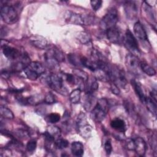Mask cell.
<instances>
[{"mask_svg":"<svg viewBox=\"0 0 157 157\" xmlns=\"http://www.w3.org/2000/svg\"><path fill=\"white\" fill-rule=\"evenodd\" d=\"M133 140L134 143V151L140 156H144L147 150V144L144 140L140 137H136Z\"/></svg>","mask_w":157,"mask_h":157,"instance_id":"10","label":"cell"},{"mask_svg":"<svg viewBox=\"0 0 157 157\" xmlns=\"http://www.w3.org/2000/svg\"><path fill=\"white\" fill-rule=\"evenodd\" d=\"M147 109L155 117L156 115V102L154 101L150 97H145V102Z\"/></svg>","mask_w":157,"mask_h":157,"instance_id":"19","label":"cell"},{"mask_svg":"<svg viewBox=\"0 0 157 157\" xmlns=\"http://www.w3.org/2000/svg\"><path fill=\"white\" fill-rule=\"evenodd\" d=\"M71 151L72 155L75 156H82L84 152L83 144L80 142H73L71 144Z\"/></svg>","mask_w":157,"mask_h":157,"instance_id":"16","label":"cell"},{"mask_svg":"<svg viewBox=\"0 0 157 157\" xmlns=\"http://www.w3.org/2000/svg\"><path fill=\"white\" fill-rule=\"evenodd\" d=\"M95 102V98L93 93H86L84 100L83 107L86 111H90L93 109V106Z\"/></svg>","mask_w":157,"mask_h":157,"instance_id":"18","label":"cell"},{"mask_svg":"<svg viewBox=\"0 0 157 157\" xmlns=\"http://www.w3.org/2000/svg\"><path fill=\"white\" fill-rule=\"evenodd\" d=\"M134 33L136 37L140 40L144 41L148 40V36L147 33L140 22L137 21L135 23L134 25Z\"/></svg>","mask_w":157,"mask_h":157,"instance_id":"13","label":"cell"},{"mask_svg":"<svg viewBox=\"0 0 157 157\" xmlns=\"http://www.w3.org/2000/svg\"><path fill=\"white\" fill-rule=\"evenodd\" d=\"M79 134L84 138H89L91 135L92 127L88 123L77 128Z\"/></svg>","mask_w":157,"mask_h":157,"instance_id":"20","label":"cell"},{"mask_svg":"<svg viewBox=\"0 0 157 157\" xmlns=\"http://www.w3.org/2000/svg\"><path fill=\"white\" fill-rule=\"evenodd\" d=\"M76 124H77V127L78 128L80 126H82L84 124H87V121H86V116L84 113H80L77 118V120H76Z\"/></svg>","mask_w":157,"mask_h":157,"instance_id":"33","label":"cell"},{"mask_svg":"<svg viewBox=\"0 0 157 157\" xmlns=\"http://www.w3.org/2000/svg\"><path fill=\"white\" fill-rule=\"evenodd\" d=\"M1 17L6 23H13L18 20V13L15 8L10 5L4 4L1 7Z\"/></svg>","mask_w":157,"mask_h":157,"instance_id":"5","label":"cell"},{"mask_svg":"<svg viewBox=\"0 0 157 157\" xmlns=\"http://www.w3.org/2000/svg\"><path fill=\"white\" fill-rule=\"evenodd\" d=\"M46 82L48 86L53 90L56 91H64L63 80L58 75L55 74H50L46 77Z\"/></svg>","mask_w":157,"mask_h":157,"instance_id":"8","label":"cell"},{"mask_svg":"<svg viewBox=\"0 0 157 157\" xmlns=\"http://www.w3.org/2000/svg\"><path fill=\"white\" fill-rule=\"evenodd\" d=\"M98 83L96 81V79L93 78H91V80H88V87H87V93H93L97 90L98 88Z\"/></svg>","mask_w":157,"mask_h":157,"instance_id":"27","label":"cell"},{"mask_svg":"<svg viewBox=\"0 0 157 157\" xmlns=\"http://www.w3.org/2000/svg\"><path fill=\"white\" fill-rule=\"evenodd\" d=\"M44 101L47 104H53L54 102H55L56 99L54 94L50 92L45 95V96L44 97Z\"/></svg>","mask_w":157,"mask_h":157,"instance_id":"35","label":"cell"},{"mask_svg":"<svg viewBox=\"0 0 157 157\" xmlns=\"http://www.w3.org/2000/svg\"><path fill=\"white\" fill-rule=\"evenodd\" d=\"M109 80L117 86L124 88L127 85L125 74L123 70L118 68L116 66H110V69L107 73Z\"/></svg>","mask_w":157,"mask_h":157,"instance_id":"2","label":"cell"},{"mask_svg":"<svg viewBox=\"0 0 157 157\" xmlns=\"http://www.w3.org/2000/svg\"><path fill=\"white\" fill-rule=\"evenodd\" d=\"M2 48L4 55L9 60L14 61L17 59H20L21 53H20V52L17 49L12 47H9L7 45H4Z\"/></svg>","mask_w":157,"mask_h":157,"instance_id":"9","label":"cell"},{"mask_svg":"<svg viewBox=\"0 0 157 157\" xmlns=\"http://www.w3.org/2000/svg\"><path fill=\"white\" fill-rule=\"evenodd\" d=\"M110 89L112 91V93L116 95H118L120 94V90L118 88V86H117L113 83H112L110 85Z\"/></svg>","mask_w":157,"mask_h":157,"instance_id":"40","label":"cell"},{"mask_svg":"<svg viewBox=\"0 0 157 157\" xmlns=\"http://www.w3.org/2000/svg\"><path fill=\"white\" fill-rule=\"evenodd\" d=\"M102 3V1L101 0H93L90 1L91 7L94 11H97L101 8Z\"/></svg>","mask_w":157,"mask_h":157,"instance_id":"37","label":"cell"},{"mask_svg":"<svg viewBox=\"0 0 157 157\" xmlns=\"http://www.w3.org/2000/svg\"><path fill=\"white\" fill-rule=\"evenodd\" d=\"M45 72L44 66L39 62H31L28 66L24 69V72L26 77L31 80H36Z\"/></svg>","mask_w":157,"mask_h":157,"instance_id":"4","label":"cell"},{"mask_svg":"<svg viewBox=\"0 0 157 157\" xmlns=\"http://www.w3.org/2000/svg\"><path fill=\"white\" fill-rule=\"evenodd\" d=\"M60 115L56 113H52L48 115V121L51 123H55L60 120Z\"/></svg>","mask_w":157,"mask_h":157,"instance_id":"34","label":"cell"},{"mask_svg":"<svg viewBox=\"0 0 157 157\" xmlns=\"http://www.w3.org/2000/svg\"><path fill=\"white\" fill-rule=\"evenodd\" d=\"M47 132L51 136H52L54 138H55V137H58L59 138V137L61 135V130L57 126H52L48 127V129Z\"/></svg>","mask_w":157,"mask_h":157,"instance_id":"31","label":"cell"},{"mask_svg":"<svg viewBox=\"0 0 157 157\" xmlns=\"http://www.w3.org/2000/svg\"><path fill=\"white\" fill-rule=\"evenodd\" d=\"M125 63L129 72L136 75L140 74V61L135 55L132 53L128 54L125 58Z\"/></svg>","mask_w":157,"mask_h":157,"instance_id":"6","label":"cell"},{"mask_svg":"<svg viewBox=\"0 0 157 157\" xmlns=\"http://www.w3.org/2000/svg\"><path fill=\"white\" fill-rule=\"evenodd\" d=\"M49 52L51 53L52 56L58 62H62L64 60V57L63 53L58 48L50 49Z\"/></svg>","mask_w":157,"mask_h":157,"instance_id":"24","label":"cell"},{"mask_svg":"<svg viewBox=\"0 0 157 157\" xmlns=\"http://www.w3.org/2000/svg\"><path fill=\"white\" fill-rule=\"evenodd\" d=\"M78 40L83 44H86L91 41V37L88 33L86 32H82L77 36Z\"/></svg>","mask_w":157,"mask_h":157,"instance_id":"26","label":"cell"},{"mask_svg":"<svg viewBox=\"0 0 157 157\" xmlns=\"http://www.w3.org/2000/svg\"><path fill=\"white\" fill-rule=\"evenodd\" d=\"M31 44L37 48L45 49L47 47V42L44 39H35L31 40Z\"/></svg>","mask_w":157,"mask_h":157,"instance_id":"22","label":"cell"},{"mask_svg":"<svg viewBox=\"0 0 157 157\" xmlns=\"http://www.w3.org/2000/svg\"><path fill=\"white\" fill-rule=\"evenodd\" d=\"M124 44L127 49L132 53V54L134 55L135 53H137L139 52L138 42L129 29H127L124 34Z\"/></svg>","mask_w":157,"mask_h":157,"instance_id":"7","label":"cell"},{"mask_svg":"<svg viewBox=\"0 0 157 157\" xmlns=\"http://www.w3.org/2000/svg\"><path fill=\"white\" fill-rule=\"evenodd\" d=\"M105 32L107 38L109 41L112 43H118L120 37V32L118 28L114 26L107 29Z\"/></svg>","mask_w":157,"mask_h":157,"instance_id":"14","label":"cell"},{"mask_svg":"<svg viewBox=\"0 0 157 157\" xmlns=\"http://www.w3.org/2000/svg\"><path fill=\"white\" fill-rule=\"evenodd\" d=\"M66 79L67 81V82L72 83V84H74L76 83V78H74V77L71 75V74H66Z\"/></svg>","mask_w":157,"mask_h":157,"instance_id":"41","label":"cell"},{"mask_svg":"<svg viewBox=\"0 0 157 157\" xmlns=\"http://www.w3.org/2000/svg\"><path fill=\"white\" fill-rule=\"evenodd\" d=\"M68 59L69 62L74 66H82L80 63V57L78 56L75 54L70 53L68 55Z\"/></svg>","mask_w":157,"mask_h":157,"instance_id":"30","label":"cell"},{"mask_svg":"<svg viewBox=\"0 0 157 157\" xmlns=\"http://www.w3.org/2000/svg\"><path fill=\"white\" fill-rule=\"evenodd\" d=\"M0 113L2 117L7 118V119L12 120L14 118V115H13L12 112L9 109H8L7 107H6L5 106H2V105L1 106Z\"/></svg>","mask_w":157,"mask_h":157,"instance_id":"25","label":"cell"},{"mask_svg":"<svg viewBox=\"0 0 157 157\" xmlns=\"http://www.w3.org/2000/svg\"><path fill=\"white\" fill-rule=\"evenodd\" d=\"M144 3L145 4H147V6H148L149 7H152L156 4V1H155V0H153V1H144Z\"/></svg>","mask_w":157,"mask_h":157,"instance_id":"43","label":"cell"},{"mask_svg":"<svg viewBox=\"0 0 157 157\" xmlns=\"http://www.w3.org/2000/svg\"><path fill=\"white\" fill-rule=\"evenodd\" d=\"M131 84L134 88V90L137 96L139 97L140 101L143 104H144L146 96H145V94H144V92L143 91L141 85L139 83L136 82L135 80H131Z\"/></svg>","mask_w":157,"mask_h":157,"instance_id":"17","label":"cell"},{"mask_svg":"<svg viewBox=\"0 0 157 157\" xmlns=\"http://www.w3.org/2000/svg\"><path fill=\"white\" fill-rule=\"evenodd\" d=\"M73 73L77 76V78L82 79L85 82H86L88 79V76L87 74L81 69H75L73 70Z\"/></svg>","mask_w":157,"mask_h":157,"instance_id":"32","label":"cell"},{"mask_svg":"<svg viewBox=\"0 0 157 157\" xmlns=\"http://www.w3.org/2000/svg\"><path fill=\"white\" fill-rule=\"evenodd\" d=\"M118 20V16L117 10L115 8H111L101 19L99 23L100 28L102 30L107 31V29L115 26Z\"/></svg>","mask_w":157,"mask_h":157,"instance_id":"3","label":"cell"},{"mask_svg":"<svg viewBox=\"0 0 157 157\" xmlns=\"http://www.w3.org/2000/svg\"><path fill=\"white\" fill-rule=\"evenodd\" d=\"M150 145L151 146V148H153L154 151L156 153V139L155 135L152 136L151 139L150 140Z\"/></svg>","mask_w":157,"mask_h":157,"instance_id":"42","label":"cell"},{"mask_svg":"<svg viewBox=\"0 0 157 157\" xmlns=\"http://www.w3.org/2000/svg\"><path fill=\"white\" fill-rule=\"evenodd\" d=\"M69 145L67 140L61 138H58L55 142V146L58 149H63L66 148Z\"/></svg>","mask_w":157,"mask_h":157,"instance_id":"29","label":"cell"},{"mask_svg":"<svg viewBox=\"0 0 157 157\" xmlns=\"http://www.w3.org/2000/svg\"><path fill=\"white\" fill-rule=\"evenodd\" d=\"M110 126L115 130L120 132H124L126 130V123L123 119L120 118H117L112 120Z\"/></svg>","mask_w":157,"mask_h":157,"instance_id":"15","label":"cell"},{"mask_svg":"<svg viewBox=\"0 0 157 157\" xmlns=\"http://www.w3.org/2000/svg\"><path fill=\"white\" fill-rule=\"evenodd\" d=\"M44 100V98H42L41 95H39V94L34 95L27 98L28 104H33V105L39 104V102H41Z\"/></svg>","mask_w":157,"mask_h":157,"instance_id":"28","label":"cell"},{"mask_svg":"<svg viewBox=\"0 0 157 157\" xmlns=\"http://www.w3.org/2000/svg\"><path fill=\"white\" fill-rule=\"evenodd\" d=\"M37 147V142L34 140H29L26 144V150L29 152L34 151Z\"/></svg>","mask_w":157,"mask_h":157,"instance_id":"36","label":"cell"},{"mask_svg":"<svg viewBox=\"0 0 157 157\" xmlns=\"http://www.w3.org/2000/svg\"><path fill=\"white\" fill-rule=\"evenodd\" d=\"M104 150L107 155H110L112 151V146L110 140H107L104 144Z\"/></svg>","mask_w":157,"mask_h":157,"instance_id":"38","label":"cell"},{"mask_svg":"<svg viewBox=\"0 0 157 157\" xmlns=\"http://www.w3.org/2000/svg\"><path fill=\"white\" fill-rule=\"evenodd\" d=\"M140 67L142 72L149 76H153L156 74V71L155 69L145 62H140Z\"/></svg>","mask_w":157,"mask_h":157,"instance_id":"21","label":"cell"},{"mask_svg":"<svg viewBox=\"0 0 157 157\" xmlns=\"http://www.w3.org/2000/svg\"><path fill=\"white\" fill-rule=\"evenodd\" d=\"M126 147L129 150H134V143L133 139L129 138L126 140Z\"/></svg>","mask_w":157,"mask_h":157,"instance_id":"39","label":"cell"},{"mask_svg":"<svg viewBox=\"0 0 157 157\" xmlns=\"http://www.w3.org/2000/svg\"><path fill=\"white\" fill-rule=\"evenodd\" d=\"M109 110V102L105 98L98 99L91 112V117L96 123L101 122L105 117Z\"/></svg>","mask_w":157,"mask_h":157,"instance_id":"1","label":"cell"},{"mask_svg":"<svg viewBox=\"0 0 157 157\" xmlns=\"http://www.w3.org/2000/svg\"><path fill=\"white\" fill-rule=\"evenodd\" d=\"M81 90L78 88L74 90L69 94V99L72 104H77L80 100Z\"/></svg>","mask_w":157,"mask_h":157,"instance_id":"23","label":"cell"},{"mask_svg":"<svg viewBox=\"0 0 157 157\" xmlns=\"http://www.w3.org/2000/svg\"><path fill=\"white\" fill-rule=\"evenodd\" d=\"M137 2L133 1H126L124 4V10L129 18H134L136 16L138 9Z\"/></svg>","mask_w":157,"mask_h":157,"instance_id":"11","label":"cell"},{"mask_svg":"<svg viewBox=\"0 0 157 157\" xmlns=\"http://www.w3.org/2000/svg\"><path fill=\"white\" fill-rule=\"evenodd\" d=\"M66 20L70 23L84 25L83 15L68 11L66 14Z\"/></svg>","mask_w":157,"mask_h":157,"instance_id":"12","label":"cell"}]
</instances>
